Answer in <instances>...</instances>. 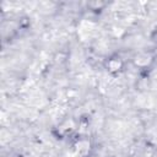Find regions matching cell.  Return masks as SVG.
I'll list each match as a JSON object with an SVG mask.
<instances>
[{
  "instance_id": "cell-1",
  "label": "cell",
  "mask_w": 157,
  "mask_h": 157,
  "mask_svg": "<svg viewBox=\"0 0 157 157\" xmlns=\"http://www.w3.org/2000/svg\"><path fill=\"white\" fill-rule=\"evenodd\" d=\"M108 67H109L110 71H117V70H119V67H120V63H119L118 60H115V59H112V60L108 63Z\"/></svg>"
}]
</instances>
